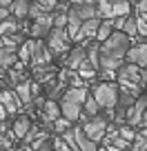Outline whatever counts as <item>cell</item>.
<instances>
[{
    "label": "cell",
    "instance_id": "1",
    "mask_svg": "<svg viewBox=\"0 0 147 151\" xmlns=\"http://www.w3.org/2000/svg\"><path fill=\"white\" fill-rule=\"evenodd\" d=\"M94 96L103 109H114L118 107L120 89L116 82H100V85H94Z\"/></svg>",
    "mask_w": 147,
    "mask_h": 151
},
{
    "label": "cell",
    "instance_id": "2",
    "mask_svg": "<svg viewBox=\"0 0 147 151\" xmlns=\"http://www.w3.org/2000/svg\"><path fill=\"white\" fill-rule=\"evenodd\" d=\"M83 129H85V133L91 138V140L96 142H103L105 136H107L109 131V118L107 116H94V118H89L87 122H83Z\"/></svg>",
    "mask_w": 147,
    "mask_h": 151
},
{
    "label": "cell",
    "instance_id": "3",
    "mask_svg": "<svg viewBox=\"0 0 147 151\" xmlns=\"http://www.w3.org/2000/svg\"><path fill=\"white\" fill-rule=\"evenodd\" d=\"M116 78H118L120 87H129V89H138V85H143L140 67L134 65V62H125V65L116 71Z\"/></svg>",
    "mask_w": 147,
    "mask_h": 151
},
{
    "label": "cell",
    "instance_id": "4",
    "mask_svg": "<svg viewBox=\"0 0 147 151\" xmlns=\"http://www.w3.org/2000/svg\"><path fill=\"white\" fill-rule=\"evenodd\" d=\"M69 40H71L69 31H67V29H60V27H54L51 33L47 36L49 49H51L54 53H58V56H62V53L69 49Z\"/></svg>",
    "mask_w": 147,
    "mask_h": 151
},
{
    "label": "cell",
    "instance_id": "5",
    "mask_svg": "<svg viewBox=\"0 0 147 151\" xmlns=\"http://www.w3.org/2000/svg\"><path fill=\"white\" fill-rule=\"evenodd\" d=\"M54 27H56L54 24V11H49V14H43L40 18L33 20V27L29 29V33H31V38H47Z\"/></svg>",
    "mask_w": 147,
    "mask_h": 151
},
{
    "label": "cell",
    "instance_id": "6",
    "mask_svg": "<svg viewBox=\"0 0 147 151\" xmlns=\"http://www.w3.org/2000/svg\"><path fill=\"white\" fill-rule=\"evenodd\" d=\"M145 111H147V93H140V96H138V100L127 109V120H125V122L132 124V127H140Z\"/></svg>",
    "mask_w": 147,
    "mask_h": 151
},
{
    "label": "cell",
    "instance_id": "7",
    "mask_svg": "<svg viewBox=\"0 0 147 151\" xmlns=\"http://www.w3.org/2000/svg\"><path fill=\"white\" fill-rule=\"evenodd\" d=\"M100 22H103V20H100L98 16L85 20L83 27H80V31H78V36H76V42H87L89 38H96V33H98V29H100Z\"/></svg>",
    "mask_w": 147,
    "mask_h": 151
},
{
    "label": "cell",
    "instance_id": "8",
    "mask_svg": "<svg viewBox=\"0 0 147 151\" xmlns=\"http://www.w3.org/2000/svg\"><path fill=\"white\" fill-rule=\"evenodd\" d=\"M125 60L127 62H134V65H138L140 69H145L147 67V42H140V45H134V47H129L127 56H125Z\"/></svg>",
    "mask_w": 147,
    "mask_h": 151
},
{
    "label": "cell",
    "instance_id": "9",
    "mask_svg": "<svg viewBox=\"0 0 147 151\" xmlns=\"http://www.w3.org/2000/svg\"><path fill=\"white\" fill-rule=\"evenodd\" d=\"M0 102H2V107H5L9 113H14V116H18V113H20V104H25L22 100H20V96L16 93V89H14V91H9V89H2Z\"/></svg>",
    "mask_w": 147,
    "mask_h": 151
},
{
    "label": "cell",
    "instance_id": "10",
    "mask_svg": "<svg viewBox=\"0 0 147 151\" xmlns=\"http://www.w3.org/2000/svg\"><path fill=\"white\" fill-rule=\"evenodd\" d=\"M43 122L45 124H54V120H58L62 116V109H60V104L56 102V100H51L49 98L47 102H45V107H43Z\"/></svg>",
    "mask_w": 147,
    "mask_h": 151
},
{
    "label": "cell",
    "instance_id": "11",
    "mask_svg": "<svg viewBox=\"0 0 147 151\" xmlns=\"http://www.w3.org/2000/svg\"><path fill=\"white\" fill-rule=\"evenodd\" d=\"M60 109H62V116H65V118H69L71 122H76V120H80V113H83V104L74 102V100H67V98H62V100H60Z\"/></svg>",
    "mask_w": 147,
    "mask_h": 151
},
{
    "label": "cell",
    "instance_id": "12",
    "mask_svg": "<svg viewBox=\"0 0 147 151\" xmlns=\"http://www.w3.org/2000/svg\"><path fill=\"white\" fill-rule=\"evenodd\" d=\"M100 109H103V107H100V102H98V100H96V96L91 93L89 98L85 100V104H83L80 122H87V120H89V118H94V116H98V113H100Z\"/></svg>",
    "mask_w": 147,
    "mask_h": 151
},
{
    "label": "cell",
    "instance_id": "13",
    "mask_svg": "<svg viewBox=\"0 0 147 151\" xmlns=\"http://www.w3.org/2000/svg\"><path fill=\"white\" fill-rule=\"evenodd\" d=\"M87 60V49H85V45L83 47H76V49H71L69 51V56H67V62H65V67H71V69H80V65Z\"/></svg>",
    "mask_w": 147,
    "mask_h": 151
},
{
    "label": "cell",
    "instance_id": "14",
    "mask_svg": "<svg viewBox=\"0 0 147 151\" xmlns=\"http://www.w3.org/2000/svg\"><path fill=\"white\" fill-rule=\"evenodd\" d=\"M31 118L29 116H25V113H18V118L14 120V136L20 138V140H25V136L29 133V129H31Z\"/></svg>",
    "mask_w": 147,
    "mask_h": 151
},
{
    "label": "cell",
    "instance_id": "15",
    "mask_svg": "<svg viewBox=\"0 0 147 151\" xmlns=\"http://www.w3.org/2000/svg\"><path fill=\"white\" fill-rule=\"evenodd\" d=\"M20 29H22V22H20V18H16V16L5 18L2 24H0V33H2V36H14V33H18Z\"/></svg>",
    "mask_w": 147,
    "mask_h": 151
},
{
    "label": "cell",
    "instance_id": "16",
    "mask_svg": "<svg viewBox=\"0 0 147 151\" xmlns=\"http://www.w3.org/2000/svg\"><path fill=\"white\" fill-rule=\"evenodd\" d=\"M62 98H67V100H74V102H78V104H85V100L89 98V93H87V89L85 87H69V89L65 91V96Z\"/></svg>",
    "mask_w": 147,
    "mask_h": 151
},
{
    "label": "cell",
    "instance_id": "17",
    "mask_svg": "<svg viewBox=\"0 0 147 151\" xmlns=\"http://www.w3.org/2000/svg\"><path fill=\"white\" fill-rule=\"evenodd\" d=\"M16 93L20 96V100H22L25 104H31L33 102V87H31V82H29V78H27V80H22L20 85H16Z\"/></svg>",
    "mask_w": 147,
    "mask_h": 151
},
{
    "label": "cell",
    "instance_id": "18",
    "mask_svg": "<svg viewBox=\"0 0 147 151\" xmlns=\"http://www.w3.org/2000/svg\"><path fill=\"white\" fill-rule=\"evenodd\" d=\"M29 9H31V2L29 0H14V5H11V16L16 18H29Z\"/></svg>",
    "mask_w": 147,
    "mask_h": 151
},
{
    "label": "cell",
    "instance_id": "19",
    "mask_svg": "<svg viewBox=\"0 0 147 151\" xmlns=\"http://www.w3.org/2000/svg\"><path fill=\"white\" fill-rule=\"evenodd\" d=\"M74 9L78 11V16H80L83 20H89V18H96V16H98V7L89 5V2H76Z\"/></svg>",
    "mask_w": 147,
    "mask_h": 151
},
{
    "label": "cell",
    "instance_id": "20",
    "mask_svg": "<svg viewBox=\"0 0 147 151\" xmlns=\"http://www.w3.org/2000/svg\"><path fill=\"white\" fill-rule=\"evenodd\" d=\"M114 27H116V24L112 22V18H105L103 22H100V29H98V33H96V38H98L100 42H105V40L114 33Z\"/></svg>",
    "mask_w": 147,
    "mask_h": 151
},
{
    "label": "cell",
    "instance_id": "21",
    "mask_svg": "<svg viewBox=\"0 0 147 151\" xmlns=\"http://www.w3.org/2000/svg\"><path fill=\"white\" fill-rule=\"evenodd\" d=\"M22 42L25 40L18 33H14V36H2V49H9V51H18Z\"/></svg>",
    "mask_w": 147,
    "mask_h": 151
},
{
    "label": "cell",
    "instance_id": "22",
    "mask_svg": "<svg viewBox=\"0 0 147 151\" xmlns=\"http://www.w3.org/2000/svg\"><path fill=\"white\" fill-rule=\"evenodd\" d=\"M2 71H9V67H16L20 60V56H16V51H9V49H2Z\"/></svg>",
    "mask_w": 147,
    "mask_h": 151
},
{
    "label": "cell",
    "instance_id": "23",
    "mask_svg": "<svg viewBox=\"0 0 147 151\" xmlns=\"http://www.w3.org/2000/svg\"><path fill=\"white\" fill-rule=\"evenodd\" d=\"M129 11H132V5H129L127 0H116L114 2V18H118V16H129Z\"/></svg>",
    "mask_w": 147,
    "mask_h": 151
},
{
    "label": "cell",
    "instance_id": "24",
    "mask_svg": "<svg viewBox=\"0 0 147 151\" xmlns=\"http://www.w3.org/2000/svg\"><path fill=\"white\" fill-rule=\"evenodd\" d=\"M54 24L60 29H67V24H69V9L67 11H54Z\"/></svg>",
    "mask_w": 147,
    "mask_h": 151
},
{
    "label": "cell",
    "instance_id": "25",
    "mask_svg": "<svg viewBox=\"0 0 147 151\" xmlns=\"http://www.w3.org/2000/svg\"><path fill=\"white\" fill-rule=\"evenodd\" d=\"M118 133H120L123 138H127L129 142H134V140H136V136H138L136 129H134L132 124H127V122H125V124H118Z\"/></svg>",
    "mask_w": 147,
    "mask_h": 151
},
{
    "label": "cell",
    "instance_id": "26",
    "mask_svg": "<svg viewBox=\"0 0 147 151\" xmlns=\"http://www.w3.org/2000/svg\"><path fill=\"white\" fill-rule=\"evenodd\" d=\"M67 129H71V120L69 118L60 116L58 120H54V131H56V133H65Z\"/></svg>",
    "mask_w": 147,
    "mask_h": 151
},
{
    "label": "cell",
    "instance_id": "27",
    "mask_svg": "<svg viewBox=\"0 0 147 151\" xmlns=\"http://www.w3.org/2000/svg\"><path fill=\"white\" fill-rule=\"evenodd\" d=\"M123 31L127 33V36H138V22H136V16H129L127 18V22H125V27H123Z\"/></svg>",
    "mask_w": 147,
    "mask_h": 151
},
{
    "label": "cell",
    "instance_id": "28",
    "mask_svg": "<svg viewBox=\"0 0 147 151\" xmlns=\"http://www.w3.org/2000/svg\"><path fill=\"white\" fill-rule=\"evenodd\" d=\"M54 151H71V147L65 142V138H54Z\"/></svg>",
    "mask_w": 147,
    "mask_h": 151
},
{
    "label": "cell",
    "instance_id": "29",
    "mask_svg": "<svg viewBox=\"0 0 147 151\" xmlns=\"http://www.w3.org/2000/svg\"><path fill=\"white\" fill-rule=\"evenodd\" d=\"M136 22H138V36H147V20H145V16L136 14Z\"/></svg>",
    "mask_w": 147,
    "mask_h": 151
},
{
    "label": "cell",
    "instance_id": "30",
    "mask_svg": "<svg viewBox=\"0 0 147 151\" xmlns=\"http://www.w3.org/2000/svg\"><path fill=\"white\" fill-rule=\"evenodd\" d=\"M0 16H2V20L9 18V7H2V9H0Z\"/></svg>",
    "mask_w": 147,
    "mask_h": 151
},
{
    "label": "cell",
    "instance_id": "31",
    "mask_svg": "<svg viewBox=\"0 0 147 151\" xmlns=\"http://www.w3.org/2000/svg\"><path fill=\"white\" fill-rule=\"evenodd\" d=\"M140 80H143V85H147V67L140 71Z\"/></svg>",
    "mask_w": 147,
    "mask_h": 151
},
{
    "label": "cell",
    "instance_id": "32",
    "mask_svg": "<svg viewBox=\"0 0 147 151\" xmlns=\"http://www.w3.org/2000/svg\"><path fill=\"white\" fill-rule=\"evenodd\" d=\"M107 151H125V149H120V147H116V145H107Z\"/></svg>",
    "mask_w": 147,
    "mask_h": 151
},
{
    "label": "cell",
    "instance_id": "33",
    "mask_svg": "<svg viewBox=\"0 0 147 151\" xmlns=\"http://www.w3.org/2000/svg\"><path fill=\"white\" fill-rule=\"evenodd\" d=\"M0 5H2V7H11V5H14V0H0Z\"/></svg>",
    "mask_w": 147,
    "mask_h": 151
},
{
    "label": "cell",
    "instance_id": "34",
    "mask_svg": "<svg viewBox=\"0 0 147 151\" xmlns=\"http://www.w3.org/2000/svg\"><path fill=\"white\" fill-rule=\"evenodd\" d=\"M140 127H147V111H145V116H143V122H140Z\"/></svg>",
    "mask_w": 147,
    "mask_h": 151
},
{
    "label": "cell",
    "instance_id": "35",
    "mask_svg": "<svg viewBox=\"0 0 147 151\" xmlns=\"http://www.w3.org/2000/svg\"><path fill=\"white\" fill-rule=\"evenodd\" d=\"M98 151H107V147H105V149H98Z\"/></svg>",
    "mask_w": 147,
    "mask_h": 151
}]
</instances>
